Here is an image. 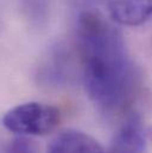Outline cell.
Instances as JSON below:
<instances>
[{
  "instance_id": "obj_1",
  "label": "cell",
  "mask_w": 152,
  "mask_h": 153,
  "mask_svg": "<svg viewBox=\"0 0 152 153\" xmlns=\"http://www.w3.org/2000/svg\"><path fill=\"white\" fill-rule=\"evenodd\" d=\"M115 24L108 10L105 13L93 5L81 10L76 22L84 88L104 112L124 108L136 87L133 64Z\"/></svg>"
},
{
  "instance_id": "obj_2",
  "label": "cell",
  "mask_w": 152,
  "mask_h": 153,
  "mask_svg": "<svg viewBox=\"0 0 152 153\" xmlns=\"http://www.w3.org/2000/svg\"><path fill=\"white\" fill-rule=\"evenodd\" d=\"M61 121L60 111L40 102L20 103L2 116V126L18 135L43 137L56 129Z\"/></svg>"
},
{
  "instance_id": "obj_3",
  "label": "cell",
  "mask_w": 152,
  "mask_h": 153,
  "mask_svg": "<svg viewBox=\"0 0 152 153\" xmlns=\"http://www.w3.org/2000/svg\"><path fill=\"white\" fill-rule=\"evenodd\" d=\"M110 153H146V137L140 115L131 113L119 127Z\"/></svg>"
},
{
  "instance_id": "obj_4",
  "label": "cell",
  "mask_w": 152,
  "mask_h": 153,
  "mask_svg": "<svg viewBox=\"0 0 152 153\" xmlns=\"http://www.w3.org/2000/svg\"><path fill=\"white\" fill-rule=\"evenodd\" d=\"M107 10L118 25L139 26L152 17V0H110Z\"/></svg>"
},
{
  "instance_id": "obj_5",
  "label": "cell",
  "mask_w": 152,
  "mask_h": 153,
  "mask_svg": "<svg viewBox=\"0 0 152 153\" xmlns=\"http://www.w3.org/2000/svg\"><path fill=\"white\" fill-rule=\"evenodd\" d=\"M48 153H104V149L89 134L66 129L51 140Z\"/></svg>"
},
{
  "instance_id": "obj_6",
  "label": "cell",
  "mask_w": 152,
  "mask_h": 153,
  "mask_svg": "<svg viewBox=\"0 0 152 153\" xmlns=\"http://www.w3.org/2000/svg\"><path fill=\"white\" fill-rule=\"evenodd\" d=\"M6 153H37V150L35 144L30 139L20 135L18 138H14L8 144Z\"/></svg>"
}]
</instances>
